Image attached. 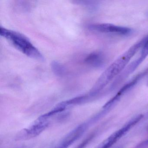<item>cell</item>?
I'll return each instance as SVG.
<instances>
[{
  "mask_svg": "<svg viewBox=\"0 0 148 148\" xmlns=\"http://www.w3.org/2000/svg\"><path fill=\"white\" fill-rule=\"evenodd\" d=\"M147 38L145 37L134 44L112 63L100 76L90 91L95 94H99L111 81L124 70L131 59L142 48Z\"/></svg>",
  "mask_w": 148,
  "mask_h": 148,
  "instance_id": "cell-1",
  "label": "cell"
},
{
  "mask_svg": "<svg viewBox=\"0 0 148 148\" xmlns=\"http://www.w3.org/2000/svg\"><path fill=\"white\" fill-rule=\"evenodd\" d=\"M1 35L20 51L30 58L42 60L44 57L40 52L24 35L4 27H1Z\"/></svg>",
  "mask_w": 148,
  "mask_h": 148,
  "instance_id": "cell-2",
  "label": "cell"
},
{
  "mask_svg": "<svg viewBox=\"0 0 148 148\" xmlns=\"http://www.w3.org/2000/svg\"><path fill=\"white\" fill-rule=\"evenodd\" d=\"M143 117V114H139L134 117L124 125L121 129L112 133L96 148H110L123 136L127 133L133 126L138 123Z\"/></svg>",
  "mask_w": 148,
  "mask_h": 148,
  "instance_id": "cell-3",
  "label": "cell"
},
{
  "mask_svg": "<svg viewBox=\"0 0 148 148\" xmlns=\"http://www.w3.org/2000/svg\"><path fill=\"white\" fill-rule=\"evenodd\" d=\"M88 29L101 33L112 34L122 36L130 35L132 32V30L129 27L106 23L92 24L89 25Z\"/></svg>",
  "mask_w": 148,
  "mask_h": 148,
  "instance_id": "cell-4",
  "label": "cell"
},
{
  "mask_svg": "<svg viewBox=\"0 0 148 148\" xmlns=\"http://www.w3.org/2000/svg\"><path fill=\"white\" fill-rule=\"evenodd\" d=\"M50 124L48 120L38 119L31 127L21 132L18 138L20 139H27L37 136L47 128Z\"/></svg>",
  "mask_w": 148,
  "mask_h": 148,
  "instance_id": "cell-5",
  "label": "cell"
},
{
  "mask_svg": "<svg viewBox=\"0 0 148 148\" xmlns=\"http://www.w3.org/2000/svg\"><path fill=\"white\" fill-rule=\"evenodd\" d=\"M87 126L86 124H83L78 126L67 135L59 146L62 148H68L83 135Z\"/></svg>",
  "mask_w": 148,
  "mask_h": 148,
  "instance_id": "cell-6",
  "label": "cell"
},
{
  "mask_svg": "<svg viewBox=\"0 0 148 148\" xmlns=\"http://www.w3.org/2000/svg\"><path fill=\"white\" fill-rule=\"evenodd\" d=\"M85 62L92 67L99 68L103 66L105 59L103 55L99 52H92L85 59Z\"/></svg>",
  "mask_w": 148,
  "mask_h": 148,
  "instance_id": "cell-7",
  "label": "cell"
},
{
  "mask_svg": "<svg viewBox=\"0 0 148 148\" xmlns=\"http://www.w3.org/2000/svg\"><path fill=\"white\" fill-rule=\"evenodd\" d=\"M94 97L90 95V93L76 97L71 99L66 100L62 102V104L67 107L68 106L75 105L80 104L90 101Z\"/></svg>",
  "mask_w": 148,
  "mask_h": 148,
  "instance_id": "cell-8",
  "label": "cell"
},
{
  "mask_svg": "<svg viewBox=\"0 0 148 148\" xmlns=\"http://www.w3.org/2000/svg\"><path fill=\"white\" fill-rule=\"evenodd\" d=\"M51 66L53 71L57 76H62L64 74L65 69L59 62L56 61H53Z\"/></svg>",
  "mask_w": 148,
  "mask_h": 148,
  "instance_id": "cell-9",
  "label": "cell"
},
{
  "mask_svg": "<svg viewBox=\"0 0 148 148\" xmlns=\"http://www.w3.org/2000/svg\"><path fill=\"white\" fill-rule=\"evenodd\" d=\"M141 54L139 57L143 61H144L148 56V37L143 46L141 50Z\"/></svg>",
  "mask_w": 148,
  "mask_h": 148,
  "instance_id": "cell-10",
  "label": "cell"
},
{
  "mask_svg": "<svg viewBox=\"0 0 148 148\" xmlns=\"http://www.w3.org/2000/svg\"><path fill=\"white\" fill-rule=\"evenodd\" d=\"M93 137V135H91L89 136L85 140H84L81 143H80L76 148H85L87 144L89 143V142L91 141L92 138Z\"/></svg>",
  "mask_w": 148,
  "mask_h": 148,
  "instance_id": "cell-11",
  "label": "cell"
},
{
  "mask_svg": "<svg viewBox=\"0 0 148 148\" xmlns=\"http://www.w3.org/2000/svg\"><path fill=\"white\" fill-rule=\"evenodd\" d=\"M145 142H146V143L148 145V138L147 140H145Z\"/></svg>",
  "mask_w": 148,
  "mask_h": 148,
  "instance_id": "cell-12",
  "label": "cell"
},
{
  "mask_svg": "<svg viewBox=\"0 0 148 148\" xmlns=\"http://www.w3.org/2000/svg\"><path fill=\"white\" fill-rule=\"evenodd\" d=\"M60 148V147H59V146H58V148Z\"/></svg>",
  "mask_w": 148,
  "mask_h": 148,
  "instance_id": "cell-13",
  "label": "cell"
},
{
  "mask_svg": "<svg viewBox=\"0 0 148 148\" xmlns=\"http://www.w3.org/2000/svg\"></svg>",
  "mask_w": 148,
  "mask_h": 148,
  "instance_id": "cell-14",
  "label": "cell"
}]
</instances>
